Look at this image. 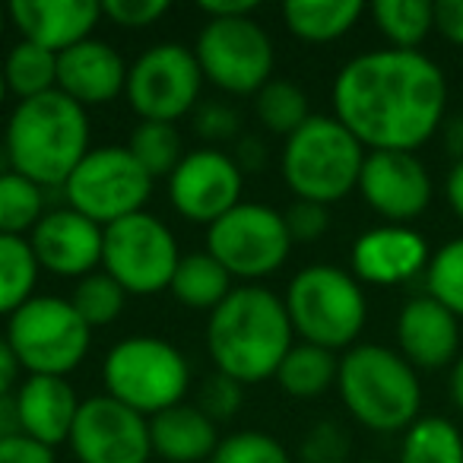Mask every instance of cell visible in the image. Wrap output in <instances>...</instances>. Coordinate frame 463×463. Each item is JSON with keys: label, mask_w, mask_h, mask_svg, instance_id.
<instances>
[{"label": "cell", "mask_w": 463, "mask_h": 463, "mask_svg": "<svg viewBox=\"0 0 463 463\" xmlns=\"http://www.w3.org/2000/svg\"><path fill=\"white\" fill-rule=\"evenodd\" d=\"M334 109L336 121L372 153H412L441 130L448 80L422 52H368L336 73Z\"/></svg>", "instance_id": "6da1fadb"}, {"label": "cell", "mask_w": 463, "mask_h": 463, "mask_svg": "<svg viewBox=\"0 0 463 463\" xmlns=\"http://www.w3.org/2000/svg\"><path fill=\"white\" fill-rule=\"evenodd\" d=\"M292 334L296 330L283 298L264 286H239L216 311H210L206 346L216 372L239 384H260L277 378L286 353L296 346Z\"/></svg>", "instance_id": "7a4b0ae2"}, {"label": "cell", "mask_w": 463, "mask_h": 463, "mask_svg": "<svg viewBox=\"0 0 463 463\" xmlns=\"http://www.w3.org/2000/svg\"><path fill=\"white\" fill-rule=\"evenodd\" d=\"M4 143L14 172L39 187H64L90 153V118L83 105L52 90L16 105Z\"/></svg>", "instance_id": "3957f363"}, {"label": "cell", "mask_w": 463, "mask_h": 463, "mask_svg": "<svg viewBox=\"0 0 463 463\" xmlns=\"http://www.w3.org/2000/svg\"><path fill=\"white\" fill-rule=\"evenodd\" d=\"M336 387L355 422L372 431H406L419 419L422 387L416 368L378 343H362L343 355Z\"/></svg>", "instance_id": "277c9868"}, {"label": "cell", "mask_w": 463, "mask_h": 463, "mask_svg": "<svg viewBox=\"0 0 463 463\" xmlns=\"http://www.w3.org/2000/svg\"><path fill=\"white\" fill-rule=\"evenodd\" d=\"M365 146L336 118L311 115L292 137H286L283 178L298 200L336 203L359 187Z\"/></svg>", "instance_id": "5b68a950"}, {"label": "cell", "mask_w": 463, "mask_h": 463, "mask_svg": "<svg viewBox=\"0 0 463 463\" xmlns=\"http://www.w3.org/2000/svg\"><path fill=\"white\" fill-rule=\"evenodd\" d=\"M286 311L302 343L321 349H346L365 327V292L359 279L330 264L305 267L286 289Z\"/></svg>", "instance_id": "8992f818"}, {"label": "cell", "mask_w": 463, "mask_h": 463, "mask_svg": "<svg viewBox=\"0 0 463 463\" xmlns=\"http://www.w3.org/2000/svg\"><path fill=\"white\" fill-rule=\"evenodd\" d=\"M102 378L109 397L140 416H156L181 403L191 384V365L178 346L159 336H128L109 349Z\"/></svg>", "instance_id": "52a82bcc"}, {"label": "cell", "mask_w": 463, "mask_h": 463, "mask_svg": "<svg viewBox=\"0 0 463 463\" xmlns=\"http://www.w3.org/2000/svg\"><path fill=\"white\" fill-rule=\"evenodd\" d=\"M92 327L77 315L71 298L39 296L10 315L7 343L29 374L67 378L90 353Z\"/></svg>", "instance_id": "ba28073f"}, {"label": "cell", "mask_w": 463, "mask_h": 463, "mask_svg": "<svg viewBox=\"0 0 463 463\" xmlns=\"http://www.w3.org/2000/svg\"><path fill=\"white\" fill-rule=\"evenodd\" d=\"M178 260L181 254L172 229L146 210L105 225L102 267L130 296H153L168 289Z\"/></svg>", "instance_id": "9c48e42d"}, {"label": "cell", "mask_w": 463, "mask_h": 463, "mask_svg": "<svg viewBox=\"0 0 463 463\" xmlns=\"http://www.w3.org/2000/svg\"><path fill=\"white\" fill-rule=\"evenodd\" d=\"M61 194L71 210L83 213L105 229L118 219L143 213V203L153 194V178L143 172L128 146H99L90 149L73 168Z\"/></svg>", "instance_id": "30bf717a"}, {"label": "cell", "mask_w": 463, "mask_h": 463, "mask_svg": "<svg viewBox=\"0 0 463 463\" xmlns=\"http://www.w3.org/2000/svg\"><path fill=\"white\" fill-rule=\"evenodd\" d=\"M194 54L200 73L232 96H258L273 80V42L251 16L206 20Z\"/></svg>", "instance_id": "8fae6325"}, {"label": "cell", "mask_w": 463, "mask_h": 463, "mask_svg": "<svg viewBox=\"0 0 463 463\" xmlns=\"http://www.w3.org/2000/svg\"><path fill=\"white\" fill-rule=\"evenodd\" d=\"M289 248L286 219L264 203H239L206 229V251L241 279L277 273L289 258Z\"/></svg>", "instance_id": "7c38bea8"}, {"label": "cell", "mask_w": 463, "mask_h": 463, "mask_svg": "<svg viewBox=\"0 0 463 463\" xmlns=\"http://www.w3.org/2000/svg\"><path fill=\"white\" fill-rule=\"evenodd\" d=\"M200 80L197 54L178 42H162L134 61L124 92L143 121L175 124L197 109Z\"/></svg>", "instance_id": "4fadbf2b"}, {"label": "cell", "mask_w": 463, "mask_h": 463, "mask_svg": "<svg viewBox=\"0 0 463 463\" xmlns=\"http://www.w3.org/2000/svg\"><path fill=\"white\" fill-rule=\"evenodd\" d=\"M71 448L80 463H146L149 419L115 397H90L80 403L71 431Z\"/></svg>", "instance_id": "5bb4252c"}, {"label": "cell", "mask_w": 463, "mask_h": 463, "mask_svg": "<svg viewBox=\"0 0 463 463\" xmlns=\"http://www.w3.org/2000/svg\"><path fill=\"white\" fill-rule=\"evenodd\" d=\"M168 200L191 222L213 225L241 203V168L219 149L184 153L168 175Z\"/></svg>", "instance_id": "9a60e30c"}, {"label": "cell", "mask_w": 463, "mask_h": 463, "mask_svg": "<svg viewBox=\"0 0 463 463\" xmlns=\"http://www.w3.org/2000/svg\"><path fill=\"white\" fill-rule=\"evenodd\" d=\"M359 194L378 216H384L391 225H403L429 210V168L416 159V153L374 149V153H365V162H362Z\"/></svg>", "instance_id": "2e32d148"}, {"label": "cell", "mask_w": 463, "mask_h": 463, "mask_svg": "<svg viewBox=\"0 0 463 463\" xmlns=\"http://www.w3.org/2000/svg\"><path fill=\"white\" fill-rule=\"evenodd\" d=\"M102 235L105 229L99 222L86 219L71 206H58L42 216V222L33 229L29 245H33L39 267L58 273V277L83 279L102 264Z\"/></svg>", "instance_id": "e0dca14e"}, {"label": "cell", "mask_w": 463, "mask_h": 463, "mask_svg": "<svg viewBox=\"0 0 463 463\" xmlns=\"http://www.w3.org/2000/svg\"><path fill=\"white\" fill-rule=\"evenodd\" d=\"M397 346L412 368L454 365L460 359V324L431 296L410 298L397 317Z\"/></svg>", "instance_id": "ac0fdd59"}, {"label": "cell", "mask_w": 463, "mask_h": 463, "mask_svg": "<svg viewBox=\"0 0 463 463\" xmlns=\"http://www.w3.org/2000/svg\"><path fill=\"white\" fill-rule=\"evenodd\" d=\"M7 14L20 29L23 42L61 54L90 39L92 26L102 16V4H92V0H14Z\"/></svg>", "instance_id": "d6986e66"}, {"label": "cell", "mask_w": 463, "mask_h": 463, "mask_svg": "<svg viewBox=\"0 0 463 463\" xmlns=\"http://www.w3.org/2000/svg\"><path fill=\"white\" fill-rule=\"evenodd\" d=\"M429 245L406 225H381L353 245V270L372 286H397L429 267Z\"/></svg>", "instance_id": "ffe728a7"}, {"label": "cell", "mask_w": 463, "mask_h": 463, "mask_svg": "<svg viewBox=\"0 0 463 463\" xmlns=\"http://www.w3.org/2000/svg\"><path fill=\"white\" fill-rule=\"evenodd\" d=\"M128 86V67L109 42L86 39L58 54V90L77 105L115 102Z\"/></svg>", "instance_id": "44dd1931"}, {"label": "cell", "mask_w": 463, "mask_h": 463, "mask_svg": "<svg viewBox=\"0 0 463 463\" xmlns=\"http://www.w3.org/2000/svg\"><path fill=\"white\" fill-rule=\"evenodd\" d=\"M16 410H20L23 435L45 448H54L61 441H71L80 397L67 378L29 374L16 391Z\"/></svg>", "instance_id": "7402d4cb"}, {"label": "cell", "mask_w": 463, "mask_h": 463, "mask_svg": "<svg viewBox=\"0 0 463 463\" xmlns=\"http://www.w3.org/2000/svg\"><path fill=\"white\" fill-rule=\"evenodd\" d=\"M153 450L168 463H200L216 454V422L200 412V406L178 403L149 419Z\"/></svg>", "instance_id": "603a6c76"}, {"label": "cell", "mask_w": 463, "mask_h": 463, "mask_svg": "<svg viewBox=\"0 0 463 463\" xmlns=\"http://www.w3.org/2000/svg\"><path fill=\"white\" fill-rule=\"evenodd\" d=\"M365 14L362 0H289L283 7V20L292 35L305 42H336L359 23Z\"/></svg>", "instance_id": "cb8c5ba5"}, {"label": "cell", "mask_w": 463, "mask_h": 463, "mask_svg": "<svg viewBox=\"0 0 463 463\" xmlns=\"http://www.w3.org/2000/svg\"><path fill=\"white\" fill-rule=\"evenodd\" d=\"M168 289L184 308L216 311L232 292V273L210 251L181 254L178 270H175Z\"/></svg>", "instance_id": "d4e9b609"}, {"label": "cell", "mask_w": 463, "mask_h": 463, "mask_svg": "<svg viewBox=\"0 0 463 463\" xmlns=\"http://www.w3.org/2000/svg\"><path fill=\"white\" fill-rule=\"evenodd\" d=\"M340 374V362L330 349L311 346V343H298L286 353L283 365L277 368V381L289 397H317L330 384H336Z\"/></svg>", "instance_id": "484cf974"}, {"label": "cell", "mask_w": 463, "mask_h": 463, "mask_svg": "<svg viewBox=\"0 0 463 463\" xmlns=\"http://www.w3.org/2000/svg\"><path fill=\"white\" fill-rule=\"evenodd\" d=\"M372 16L381 35L397 52H416L435 29V4L429 0H378Z\"/></svg>", "instance_id": "4316f807"}, {"label": "cell", "mask_w": 463, "mask_h": 463, "mask_svg": "<svg viewBox=\"0 0 463 463\" xmlns=\"http://www.w3.org/2000/svg\"><path fill=\"white\" fill-rule=\"evenodd\" d=\"M400 463H463V435L450 419L422 416L403 431Z\"/></svg>", "instance_id": "83f0119b"}, {"label": "cell", "mask_w": 463, "mask_h": 463, "mask_svg": "<svg viewBox=\"0 0 463 463\" xmlns=\"http://www.w3.org/2000/svg\"><path fill=\"white\" fill-rule=\"evenodd\" d=\"M39 260L26 239L0 235V315H16L33 298Z\"/></svg>", "instance_id": "f1b7e54d"}, {"label": "cell", "mask_w": 463, "mask_h": 463, "mask_svg": "<svg viewBox=\"0 0 463 463\" xmlns=\"http://www.w3.org/2000/svg\"><path fill=\"white\" fill-rule=\"evenodd\" d=\"M4 80H7V90L20 96V102L45 96V92L58 90V54L45 52L33 42H20L10 48L7 61H4Z\"/></svg>", "instance_id": "f546056e"}, {"label": "cell", "mask_w": 463, "mask_h": 463, "mask_svg": "<svg viewBox=\"0 0 463 463\" xmlns=\"http://www.w3.org/2000/svg\"><path fill=\"white\" fill-rule=\"evenodd\" d=\"M45 216V187L20 172L0 175V235L23 239Z\"/></svg>", "instance_id": "4dcf8cb0"}, {"label": "cell", "mask_w": 463, "mask_h": 463, "mask_svg": "<svg viewBox=\"0 0 463 463\" xmlns=\"http://www.w3.org/2000/svg\"><path fill=\"white\" fill-rule=\"evenodd\" d=\"M128 149L149 178H168L178 168V162L184 159L181 137L175 130V124H162V121H143L130 134Z\"/></svg>", "instance_id": "1f68e13d"}, {"label": "cell", "mask_w": 463, "mask_h": 463, "mask_svg": "<svg viewBox=\"0 0 463 463\" xmlns=\"http://www.w3.org/2000/svg\"><path fill=\"white\" fill-rule=\"evenodd\" d=\"M254 109H258V118L267 130L283 134V137H292L311 118L308 96H305L296 83H289V80H270V83L258 92Z\"/></svg>", "instance_id": "d6a6232c"}, {"label": "cell", "mask_w": 463, "mask_h": 463, "mask_svg": "<svg viewBox=\"0 0 463 463\" xmlns=\"http://www.w3.org/2000/svg\"><path fill=\"white\" fill-rule=\"evenodd\" d=\"M425 296L441 302L454 317H463V239H450L429 258Z\"/></svg>", "instance_id": "836d02e7"}, {"label": "cell", "mask_w": 463, "mask_h": 463, "mask_svg": "<svg viewBox=\"0 0 463 463\" xmlns=\"http://www.w3.org/2000/svg\"><path fill=\"white\" fill-rule=\"evenodd\" d=\"M124 298H128V292H124L105 270L102 273L96 270L73 286L71 305L77 308V315L83 317L90 327H102V324H111L121 315Z\"/></svg>", "instance_id": "e575fe53"}, {"label": "cell", "mask_w": 463, "mask_h": 463, "mask_svg": "<svg viewBox=\"0 0 463 463\" xmlns=\"http://www.w3.org/2000/svg\"><path fill=\"white\" fill-rule=\"evenodd\" d=\"M210 463H292V457L267 431H235L219 441Z\"/></svg>", "instance_id": "d590c367"}, {"label": "cell", "mask_w": 463, "mask_h": 463, "mask_svg": "<svg viewBox=\"0 0 463 463\" xmlns=\"http://www.w3.org/2000/svg\"><path fill=\"white\" fill-rule=\"evenodd\" d=\"M349 435L340 422H315L298 444V463H346Z\"/></svg>", "instance_id": "8d00e7d4"}, {"label": "cell", "mask_w": 463, "mask_h": 463, "mask_svg": "<svg viewBox=\"0 0 463 463\" xmlns=\"http://www.w3.org/2000/svg\"><path fill=\"white\" fill-rule=\"evenodd\" d=\"M241 400H245V384H239L235 378H229V374L216 372L210 374V378L203 381V387H200V412L203 416H210L213 422H219V419H232L235 412H239Z\"/></svg>", "instance_id": "74e56055"}, {"label": "cell", "mask_w": 463, "mask_h": 463, "mask_svg": "<svg viewBox=\"0 0 463 463\" xmlns=\"http://www.w3.org/2000/svg\"><path fill=\"white\" fill-rule=\"evenodd\" d=\"M168 14L165 0H102V16L128 29L153 26Z\"/></svg>", "instance_id": "f35d334b"}, {"label": "cell", "mask_w": 463, "mask_h": 463, "mask_svg": "<svg viewBox=\"0 0 463 463\" xmlns=\"http://www.w3.org/2000/svg\"><path fill=\"white\" fill-rule=\"evenodd\" d=\"M283 219H286V229H289L292 241H317L330 225L327 206L311 203V200H296Z\"/></svg>", "instance_id": "ab89813d"}, {"label": "cell", "mask_w": 463, "mask_h": 463, "mask_svg": "<svg viewBox=\"0 0 463 463\" xmlns=\"http://www.w3.org/2000/svg\"><path fill=\"white\" fill-rule=\"evenodd\" d=\"M194 130L203 140H229L239 134V111L225 102H203L194 111Z\"/></svg>", "instance_id": "60d3db41"}, {"label": "cell", "mask_w": 463, "mask_h": 463, "mask_svg": "<svg viewBox=\"0 0 463 463\" xmlns=\"http://www.w3.org/2000/svg\"><path fill=\"white\" fill-rule=\"evenodd\" d=\"M0 463H54L52 448L33 441L26 435H16L0 441Z\"/></svg>", "instance_id": "b9f144b4"}, {"label": "cell", "mask_w": 463, "mask_h": 463, "mask_svg": "<svg viewBox=\"0 0 463 463\" xmlns=\"http://www.w3.org/2000/svg\"><path fill=\"white\" fill-rule=\"evenodd\" d=\"M435 29L450 45L463 48V0H441V4H435Z\"/></svg>", "instance_id": "7bdbcfd3"}, {"label": "cell", "mask_w": 463, "mask_h": 463, "mask_svg": "<svg viewBox=\"0 0 463 463\" xmlns=\"http://www.w3.org/2000/svg\"><path fill=\"white\" fill-rule=\"evenodd\" d=\"M258 0H200V14L206 20H235V16H251Z\"/></svg>", "instance_id": "ee69618b"}, {"label": "cell", "mask_w": 463, "mask_h": 463, "mask_svg": "<svg viewBox=\"0 0 463 463\" xmlns=\"http://www.w3.org/2000/svg\"><path fill=\"white\" fill-rule=\"evenodd\" d=\"M20 359H16L14 346L7 340H0V397H7L20 381Z\"/></svg>", "instance_id": "f6af8a7d"}, {"label": "cell", "mask_w": 463, "mask_h": 463, "mask_svg": "<svg viewBox=\"0 0 463 463\" xmlns=\"http://www.w3.org/2000/svg\"><path fill=\"white\" fill-rule=\"evenodd\" d=\"M16 435H23L20 410H16V393H7V397H0V441Z\"/></svg>", "instance_id": "bcb514c9"}, {"label": "cell", "mask_w": 463, "mask_h": 463, "mask_svg": "<svg viewBox=\"0 0 463 463\" xmlns=\"http://www.w3.org/2000/svg\"><path fill=\"white\" fill-rule=\"evenodd\" d=\"M444 194H448L450 210H454L457 219L463 222V162H454V168L448 172V181H444Z\"/></svg>", "instance_id": "7dc6e473"}, {"label": "cell", "mask_w": 463, "mask_h": 463, "mask_svg": "<svg viewBox=\"0 0 463 463\" xmlns=\"http://www.w3.org/2000/svg\"><path fill=\"white\" fill-rule=\"evenodd\" d=\"M441 128H444V146H448V153L454 156L457 162H463V115L450 118Z\"/></svg>", "instance_id": "c3c4849f"}, {"label": "cell", "mask_w": 463, "mask_h": 463, "mask_svg": "<svg viewBox=\"0 0 463 463\" xmlns=\"http://www.w3.org/2000/svg\"><path fill=\"white\" fill-rule=\"evenodd\" d=\"M260 165H264V146H260V140H241L239 168H251V172H258Z\"/></svg>", "instance_id": "681fc988"}, {"label": "cell", "mask_w": 463, "mask_h": 463, "mask_svg": "<svg viewBox=\"0 0 463 463\" xmlns=\"http://www.w3.org/2000/svg\"><path fill=\"white\" fill-rule=\"evenodd\" d=\"M450 400L463 412V355L454 362V372H450Z\"/></svg>", "instance_id": "f907efd6"}, {"label": "cell", "mask_w": 463, "mask_h": 463, "mask_svg": "<svg viewBox=\"0 0 463 463\" xmlns=\"http://www.w3.org/2000/svg\"><path fill=\"white\" fill-rule=\"evenodd\" d=\"M14 172V162H10V153H7V143L0 140V175Z\"/></svg>", "instance_id": "816d5d0a"}, {"label": "cell", "mask_w": 463, "mask_h": 463, "mask_svg": "<svg viewBox=\"0 0 463 463\" xmlns=\"http://www.w3.org/2000/svg\"><path fill=\"white\" fill-rule=\"evenodd\" d=\"M4 96H7V80H4V67H0V105H4Z\"/></svg>", "instance_id": "f5cc1de1"}, {"label": "cell", "mask_w": 463, "mask_h": 463, "mask_svg": "<svg viewBox=\"0 0 463 463\" xmlns=\"http://www.w3.org/2000/svg\"><path fill=\"white\" fill-rule=\"evenodd\" d=\"M7 10H4V7H0V35H4V23H7Z\"/></svg>", "instance_id": "db71d44e"}, {"label": "cell", "mask_w": 463, "mask_h": 463, "mask_svg": "<svg viewBox=\"0 0 463 463\" xmlns=\"http://www.w3.org/2000/svg\"><path fill=\"white\" fill-rule=\"evenodd\" d=\"M359 463H378V460H359Z\"/></svg>", "instance_id": "11a10c76"}]
</instances>
